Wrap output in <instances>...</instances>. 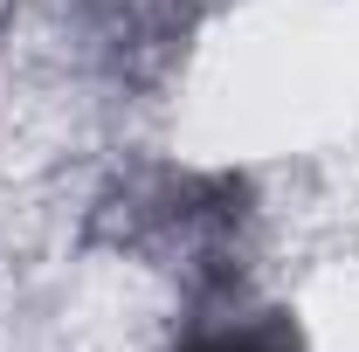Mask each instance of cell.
I'll return each mask as SVG.
<instances>
[{
    "mask_svg": "<svg viewBox=\"0 0 359 352\" xmlns=\"http://www.w3.org/2000/svg\"><path fill=\"white\" fill-rule=\"evenodd\" d=\"M180 352H297V332L283 318H242V325H222V332H201Z\"/></svg>",
    "mask_w": 359,
    "mask_h": 352,
    "instance_id": "cell-1",
    "label": "cell"
}]
</instances>
